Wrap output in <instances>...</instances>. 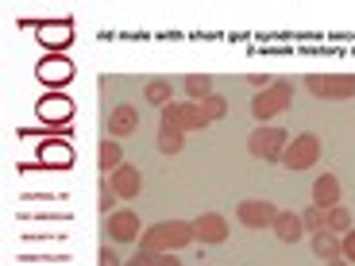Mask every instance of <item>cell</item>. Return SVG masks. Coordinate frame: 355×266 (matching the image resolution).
<instances>
[{
	"instance_id": "cell-8",
	"label": "cell",
	"mask_w": 355,
	"mask_h": 266,
	"mask_svg": "<svg viewBox=\"0 0 355 266\" xmlns=\"http://www.w3.org/2000/svg\"><path fill=\"white\" fill-rule=\"evenodd\" d=\"M105 236H112V243H135L143 236L139 213H132V209H116V213L105 220Z\"/></svg>"
},
{
	"instance_id": "cell-25",
	"label": "cell",
	"mask_w": 355,
	"mask_h": 266,
	"mask_svg": "<svg viewBox=\"0 0 355 266\" xmlns=\"http://www.w3.org/2000/svg\"><path fill=\"white\" fill-rule=\"evenodd\" d=\"M201 108H205V116H209V120H224V116H228V100L220 97V93H213V97H205L201 100Z\"/></svg>"
},
{
	"instance_id": "cell-31",
	"label": "cell",
	"mask_w": 355,
	"mask_h": 266,
	"mask_svg": "<svg viewBox=\"0 0 355 266\" xmlns=\"http://www.w3.org/2000/svg\"><path fill=\"white\" fill-rule=\"evenodd\" d=\"M155 266H182V263H178V255H159V263H155Z\"/></svg>"
},
{
	"instance_id": "cell-1",
	"label": "cell",
	"mask_w": 355,
	"mask_h": 266,
	"mask_svg": "<svg viewBox=\"0 0 355 266\" xmlns=\"http://www.w3.org/2000/svg\"><path fill=\"white\" fill-rule=\"evenodd\" d=\"M193 240H197L193 220H159V224H151V228H143L139 247L155 251V255H174V251L189 247Z\"/></svg>"
},
{
	"instance_id": "cell-15",
	"label": "cell",
	"mask_w": 355,
	"mask_h": 266,
	"mask_svg": "<svg viewBox=\"0 0 355 266\" xmlns=\"http://www.w3.org/2000/svg\"><path fill=\"white\" fill-rule=\"evenodd\" d=\"M73 162V147L66 139H51L46 135V143L39 147V166H54V170H66Z\"/></svg>"
},
{
	"instance_id": "cell-7",
	"label": "cell",
	"mask_w": 355,
	"mask_h": 266,
	"mask_svg": "<svg viewBox=\"0 0 355 266\" xmlns=\"http://www.w3.org/2000/svg\"><path fill=\"white\" fill-rule=\"evenodd\" d=\"M70 112H73V105H70V97H62V93H58V97H43L35 105V116L46 124V135L58 132L62 139L70 135Z\"/></svg>"
},
{
	"instance_id": "cell-28",
	"label": "cell",
	"mask_w": 355,
	"mask_h": 266,
	"mask_svg": "<svg viewBox=\"0 0 355 266\" xmlns=\"http://www.w3.org/2000/svg\"><path fill=\"white\" fill-rule=\"evenodd\" d=\"M155 263H159V255H155V251H143V247H139V251H135V255L128 258L124 266H155Z\"/></svg>"
},
{
	"instance_id": "cell-23",
	"label": "cell",
	"mask_w": 355,
	"mask_h": 266,
	"mask_svg": "<svg viewBox=\"0 0 355 266\" xmlns=\"http://www.w3.org/2000/svg\"><path fill=\"white\" fill-rule=\"evenodd\" d=\"M143 97L151 100V105L166 108L170 100H174V89H170V81H147V89H143Z\"/></svg>"
},
{
	"instance_id": "cell-5",
	"label": "cell",
	"mask_w": 355,
	"mask_h": 266,
	"mask_svg": "<svg viewBox=\"0 0 355 266\" xmlns=\"http://www.w3.org/2000/svg\"><path fill=\"white\" fill-rule=\"evenodd\" d=\"M302 81L313 97H320V100H352L355 97V73H309Z\"/></svg>"
},
{
	"instance_id": "cell-9",
	"label": "cell",
	"mask_w": 355,
	"mask_h": 266,
	"mask_svg": "<svg viewBox=\"0 0 355 266\" xmlns=\"http://www.w3.org/2000/svg\"><path fill=\"white\" fill-rule=\"evenodd\" d=\"M275 216H278V209H275V201H259V197H251V201H240L236 204V220L243 224V228H270L275 224Z\"/></svg>"
},
{
	"instance_id": "cell-14",
	"label": "cell",
	"mask_w": 355,
	"mask_h": 266,
	"mask_svg": "<svg viewBox=\"0 0 355 266\" xmlns=\"http://www.w3.org/2000/svg\"><path fill=\"white\" fill-rule=\"evenodd\" d=\"M132 132H139V112H135V105H116L108 112V135L112 139H124Z\"/></svg>"
},
{
	"instance_id": "cell-19",
	"label": "cell",
	"mask_w": 355,
	"mask_h": 266,
	"mask_svg": "<svg viewBox=\"0 0 355 266\" xmlns=\"http://www.w3.org/2000/svg\"><path fill=\"white\" fill-rule=\"evenodd\" d=\"M313 255L324 258V263H329V258H340V236H332L329 228L317 231V236H313Z\"/></svg>"
},
{
	"instance_id": "cell-27",
	"label": "cell",
	"mask_w": 355,
	"mask_h": 266,
	"mask_svg": "<svg viewBox=\"0 0 355 266\" xmlns=\"http://www.w3.org/2000/svg\"><path fill=\"white\" fill-rule=\"evenodd\" d=\"M340 255H344L347 263L355 266V228L347 231V236H340Z\"/></svg>"
},
{
	"instance_id": "cell-20",
	"label": "cell",
	"mask_w": 355,
	"mask_h": 266,
	"mask_svg": "<svg viewBox=\"0 0 355 266\" xmlns=\"http://www.w3.org/2000/svg\"><path fill=\"white\" fill-rule=\"evenodd\" d=\"M324 228H329L332 236H347V231H352V213H347L344 204H332L329 216H324Z\"/></svg>"
},
{
	"instance_id": "cell-32",
	"label": "cell",
	"mask_w": 355,
	"mask_h": 266,
	"mask_svg": "<svg viewBox=\"0 0 355 266\" xmlns=\"http://www.w3.org/2000/svg\"><path fill=\"white\" fill-rule=\"evenodd\" d=\"M324 266H352V263H347V258L340 255V258H329V263H324Z\"/></svg>"
},
{
	"instance_id": "cell-26",
	"label": "cell",
	"mask_w": 355,
	"mask_h": 266,
	"mask_svg": "<svg viewBox=\"0 0 355 266\" xmlns=\"http://www.w3.org/2000/svg\"><path fill=\"white\" fill-rule=\"evenodd\" d=\"M116 201H120V197H116V189L108 186V177H105V181H101V216H105V220L116 213Z\"/></svg>"
},
{
	"instance_id": "cell-18",
	"label": "cell",
	"mask_w": 355,
	"mask_h": 266,
	"mask_svg": "<svg viewBox=\"0 0 355 266\" xmlns=\"http://www.w3.org/2000/svg\"><path fill=\"white\" fill-rule=\"evenodd\" d=\"M313 204H320V209L340 204V177L336 174H320L317 181H313Z\"/></svg>"
},
{
	"instance_id": "cell-4",
	"label": "cell",
	"mask_w": 355,
	"mask_h": 266,
	"mask_svg": "<svg viewBox=\"0 0 355 266\" xmlns=\"http://www.w3.org/2000/svg\"><path fill=\"white\" fill-rule=\"evenodd\" d=\"M213 120L205 116V108L197 100H170L162 108V127H174V132H201L209 127Z\"/></svg>"
},
{
	"instance_id": "cell-3",
	"label": "cell",
	"mask_w": 355,
	"mask_h": 266,
	"mask_svg": "<svg viewBox=\"0 0 355 266\" xmlns=\"http://www.w3.org/2000/svg\"><path fill=\"white\" fill-rule=\"evenodd\" d=\"M286 143H290L286 127H278V124H259L255 132L248 135V151L255 154V159H263V162H282Z\"/></svg>"
},
{
	"instance_id": "cell-29",
	"label": "cell",
	"mask_w": 355,
	"mask_h": 266,
	"mask_svg": "<svg viewBox=\"0 0 355 266\" xmlns=\"http://www.w3.org/2000/svg\"><path fill=\"white\" fill-rule=\"evenodd\" d=\"M97 266H124V263H120V255H116V251L105 243V247H101V255H97Z\"/></svg>"
},
{
	"instance_id": "cell-10",
	"label": "cell",
	"mask_w": 355,
	"mask_h": 266,
	"mask_svg": "<svg viewBox=\"0 0 355 266\" xmlns=\"http://www.w3.org/2000/svg\"><path fill=\"white\" fill-rule=\"evenodd\" d=\"M35 78L43 81V85H51V89H62L66 81L73 78V62H70V54H46L43 62L35 66Z\"/></svg>"
},
{
	"instance_id": "cell-2",
	"label": "cell",
	"mask_w": 355,
	"mask_h": 266,
	"mask_svg": "<svg viewBox=\"0 0 355 266\" xmlns=\"http://www.w3.org/2000/svg\"><path fill=\"white\" fill-rule=\"evenodd\" d=\"M290 100H293V78H275L270 89L255 93V100H251V116H255L259 124H270L275 116H282L286 108H290Z\"/></svg>"
},
{
	"instance_id": "cell-21",
	"label": "cell",
	"mask_w": 355,
	"mask_h": 266,
	"mask_svg": "<svg viewBox=\"0 0 355 266\" xmlns=\"http://www.w3.org/2000/svg\"><path fill=\"white\" fill-rule=\"evenodd\" d=\"M186 93H189V100L201 105L205 97H213V78H205V73H189V78H186Z\"/></svg>"
},
{
	"instance_id": "cell-13",
	"label": "cell",
	"mask_w": 355,
	"mask_h": 266,
	"mask_svg": "<svg viewBox=\"0 0 355 266\" xmlns=\"http://www.w3.org/2000/svg\"><path fill=\"white\" fill-rule=\"evenodd\" d=\"M193 236L201 243H209V247H216V243L228 240V220H224L220 213H201L193 220Z\"/></svg>"
},
{
	"instance_id": "cell-12",
	"label": "cell",
	"mask_w": 355,
	"mask_h": 266,
	"mask_svg": "<svg viewBox=\"0 0 355 266\" xmlns=\"http://www.w3.org/2000/svg\"><path fill=\"white\" fill-rule=\"evenodd\" d=\"M108 186L116 189V197H120V201H135V197L143 193V174H139V166L124 162L120 170H112V174H108Z\"/></svg>"
},
{
	"instance_id": "cell-30",
	"label": "cell",
	"mask_w": 355,
	"mask_h": 266,
	"mask_svg": "<svg viewBox=\"0 0 355 266\" xmlns=\"http://www.w3.org/2000/svg\"><path fill=\"white\" fill-rule=\"evenodd\" d=\"M243 81H248V85H255L259 93H263V89H270V85H275V78H266V73H248V78H243Z\"/></svg>"
},
{
	"instance_id": "cell-24",
	"label": "cell",
	"mask_w": 355,
	"mask_h": 266,
	"mask_svg": "<svg viewBox=\"0 0 355 266\" xmlns=\"http://www.w3.org/2000/svg\"><path fill=\"white\" fill-rule=\"evenodd\" d=\"M324 216H329V209H320V204H309V209L302 213L305 231H313V236H317V231H324Z\"/></svg>"
},
{
	"instance_id": "cell-11",
	"label": "cell",
	"mask_w": 355,
	"mask_h": 266,
	"mask_svg": "<svg viewBox=\"0 0 355 266\" xmlns=\"http://www.w3.org/2000/svg\"><path fill=\"white\" fill-rule=\"evenodd\" d=\"M35 35H39V43H43L51 54H62L66 46L73 43V24H70V19H54V24H39V27H35Z\"/></svg>"
},
{
	"instance_id": "cell-17",
	"label": "cell",
	"mask_w": 355,
	"mask_h": 266,
	"mask_svg": "<svg viewBox=\"0 0 355 266\" xmlns=\"http://www.w3.org/2000/svg\"><path fill=\"white\" fill-rule=\"evenodd\" d=\"M270 231H275L282 243H297L305 236V224H302V216L297 213H282L278 209V216H275V224H270Z\"/></svg>"
},
{
	"instance_id": "cell-16",
	"label": "cell",
	"mask_w": 355,
	"mask_h": 266,
	"mask_svg": "<svg viewBox=\"0 0 355 266\" xmlns=\"http://www.w3.org/2000/svg\"><path fill=\"white\" fill-rule=\"evenodd\" d=\"M124 166V143H116L112 135H105L97 147V170L101 174H112V170Z\"/></svg>"
},
{
	"instance_id": "cell-6",
	"label": "cell",
	"mask_w": 355,
	"mask_h": 266,
	"mask_svg": "<svg viewBox=\"0 0 355 266\" xmlns=\"http://www.w3.org/2000/svg\"><path fill=\"white\" fill-rule=\"evenodd\" d=\"M320 162V139L313 132H302V135H293L290 143H286V151H282V166L286 170H313Z\"/></svg>"
},
{
	"instance_id": "cell-22",
	"label": "cell",
	"mask_w": 355,
	"mask_h": 266,
	"mask_svg": "<svg viewBox=\"0 0 355 266\" xmlns=\"http://www.w3.org/2000/svg\"><path fill=\"white\" fill-rule=\"evenodd\" d=\"M182 147H186V132L159 127V151H162V154H182Z\"/></svg>"
}]
</instances>
